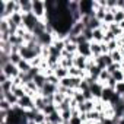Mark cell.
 Returning a JSON list of instances; mask_svg holds the SVG:
<instances>
[{"instance_id": "1", "label": "cell", "mask_w": 124, "mask_h": 124, "mask_svg": "<svg viewBox=\"0 0 124 124\" xmlns=\"http://www.w3.org/2000/svg\"><path fill=\"white\" fill-rule=\"evenodd\" d=\"M32 13L42 22L47 21V8H45V2L42 0H34L32 2Z\"/></svg>"}, {"instance_id": "2", "label": "cell", "mask_w": 124, "mask_h": 124, "mask_svg": "<svg viewBox=\"0 0 124 124\" xmlns=\"http://www.w3.org/2000/svg\"><path fill=\"white\" fill-rule=\"evenodd\" d=\"M39 23V19L34 15V13H28V15H23V26L28 32H34L35 26Z\"/></svg>"}, {"instance_id": "3", "label": "cell", "mask_w": 124, "mask_h": 124, "mask_svg": "<svg viewBox=\"0 0 124 124\" xmlns=\"http://www.w3.org/2000/svg\"><path fill=\"white\" fill-rule=\"evenodd\" d=\"M79 10H80L82 16H92V15H95L93 2L92 0H80L79 2Z\"/></svg>"}, {"instance_id": "4", "label": "cell", "mask_w": 124, "mask_h": 124, "mask_svg": "<svg viewBox=\"0 0 124 124\" xmlns=\"http://www.w3.org/2000/svg\"><path fill=\"white\" fill-rule=\"evenodd\" d=\"M0 72L5 73L9 79H16V78H19V75H21L18 66H15V64H12V63H9V64H6L5 67H2V69H0Z\"/></svg>"}, {"instance_id": "5", "label": "cell", "mask_w": 124, "mask_h": 124, "mask_svg": "<svg viewBox=\"0 0 124 124\" xmlns=\"http://www.w3.org/2000/svg\"><path fill=\"white\" fill-rule=\"evenodd\" d=\"M18 107H19V108H22L23 111H31V109H34V108H35V99H34L32 96H29V95H25L23 98H21V99H19Z\"/></svg>"}, {"instance_id": "6", "label": "cell", "mask_w": 124, "mask_h": 124, "mask_svg": "<svg viewBox=\"0 0 124 124\" xmlns=\"http://www.w3.org/2000/svg\"><path fill=\"white\" fill-rule=\"evenodd\" d=\"M85 29H86V26H85V23H83L82 21L75 22L73 26H72V29H70V32H69V35H70V37H79V35L83 34Z\"/></svg>"}, {"instance_id": "7", "label": "cell", "mask_w": 124, "mask_h": 124, "mask_svg": "<svg viewBox=\"0 0 124 124\" xmlns=\"http://www.w3.org/2000/svg\"><path fill=\"white\" fill-rule=\"evenodd\" d=\"M78 54L86 57V58H91L92 57V53H91V42H82L78 45Z\"/></svg>"}, {"instance_id": "8", "label": "cell", "mask_w": 124, "mask_h": 124, "mask_svg": "<svg viewBox=\"0 0 124 124\" xmlns=\"http://www.w3.org/2000/svg\"><path fill=\"white\" fill-rule=\"evenodd\" d=\"M104 88H105V85H104V83H101V82H95L93 85H91V88H89V89H91V92H92V95H93V98H95V99H101Z\"/></svg>"}, {"instance_id": "9", "label": "cell", "mask_w": 124, "mask_h": 124, "mask_svg": "<svg viewBox=\"0 0 124 124\" xmlns=\"http://www.w3.org/2000/svg\"><path fill=\"white\" fill-rule=\"evenodd\" d=\"M57 88L58 86H54V85H51V83H45V86L39 91V95L41 96H53L55 92H57Z\"/></svg>"}, {"instance_id": "10", "label": "cell", "mask_w": 124, "mask_h": 124, "mask_svg": "<svg viewBox=\"0 0 124 124\" xmlns=\"http://www.w3.org/2000/svg\"><path fill=\"white\" fill-rule=\"evenodd\" d=\"M2 99H6L12 107H16L18 102H19V98L13 92H2Z\"/></svg>"}, {"instance_id": "11", "label": "cell", "mask_w": 124, "mask_h": 124, "mask_svg": "<svg viewBox=\"0 0 124 124\" xmlns=\"http://www.w3.org/2000/svg\"><path fill=\"white\" fill-rule=\"evenodd\" d=\"M86 64H88V58L80 55V54H76L75 55V66L80 70H85L86 72Z\"/></svg>"}, {"instance_id": "12", "label": "cell", "mask_w": 124, "mask_h": 124, "mask_svg": "<svg viewBox=\"0 0 124 124\" xmlns=\"http://www.w3.org/2000/svg\"><path fill=\"white\" fill-rule=\"evenodd\" d=\"M19 5H21V13L22 15L32 13V2H29V0H19Z\"/></svg>"}, {"instance_id": "13", "label": "cell", "mask_w": 124, "mask_h": 124, "mask_svg": "<svg viewBox=\"0 0 124 124\" xmlns=\"http://www.w3.org/2000/svg\"><path fill=\"white\" fill-rule=\"evenodd\" d=\"M47 121H50V123H53V124H63L64 121H63V118H61V114H60V111L57 109V111H54L53 114H50V115H47Z\"/></svg>"}, {"instance_id": "14", "label": "cell", "mask_w": 124, "mask_h": 124, "mask_svg": "<svg viewBox=\"0 0 124 124\" xmlns=\"http://www.w3.org/2000/svg\"><path fill=\"white\" fill-rule=\"evenodd\" d=\"M114 95H115V91L111 89V88H108V86H105L104 91H102V96H101V99H102L104 102H108V104H109Z\"/></svg>"}, {"instance_id": "15", "label": "cell", "mask_w": 124, "mask_h": 124, "mask_svg": "<svg viewBox=\"0 0 124 124\" xmlns=\"http://www.w3.org/2000/svg\"><path fill=\"white\" fill-rule=\"evenodd\" d=\"M91 53H92V57H99L102 55V48H101V42H95L92 41L91 42Z\"/></svg>"}, {"instance_id": "16", "label": "cell", "mask_w": 124, "mask_h": 124, "mask_svg": "<svg viewBox=\"0 0 124 124\" xmlns=\"http://www.w3.org/2000/svg\"><path fill=\"white\" fill-rule=\"evenodd\" d=\"M101 72H102V69H99V67H98V66L95 64V66H93V67H91V69H89V70H88L86 73H88V76H89V78H92L93 80H96V82H98V79H99V75H101Z\"/></svg>"}, {"instance_id": "17", "label": "cell", "mask_w": 124, "mask_h": 124, "mask_svg": "<svg viewBox=\"0 0 124 124\" xmlns=\"http://www.w3.org/2000/svg\"><path fill=\"white\" fill-rule=\"evenodd\" d=\"M34 82H35L37 88L41 91V89L45 86V83H47V76H45V75H42V73H39L38 76H35V78H34Z\"/></svg>"}, {"instance_id": "18", "label": "cell", "mask_w": 124, "mask_h": 124, "mask_svg": "<svg viewBox=\"0 0 124 124\" xmlns=\"http://www.w3.org/2000/svg\"><path fill=\"white\" fill-rule=\"evenodd\" d=\"M53 73H54V75L61 80V79H64V78H67V76H69V69H66V67H63V66H58Z\"/></svg>"}, {"instance_id": "19", "label": "cell", "mask_w": 124, "mask_h": 124, "mask_svg": "<svg viewBox=\"0 0 124 124\" xmlns=\"http://www.w3.org/2000/svg\"><path fill=\"white\" fill-rule=\"evenodd\" d=\"M12 89H13V80L12 79H8V80L0 83V92H12Z\"/></svg>"}, {"instance_id": "20", "label": "cell", "mask_w": 124, "mask_h": 124, "mask_svg": "<svg viewBox=\"0 0 124 124\" xmlns=\"http://www.w3.org/2000/svg\"><path fill=\"white\" fill-rule=\"evenodd\" d=\"M108 31H111L117 38H120V37L124 34V31H123V29L120 28V25H118V23H115V22H114V23H111V25H108Z\"/></svg>"}, {"instance_id": "21", "label": "cell", "mask_w": 124, "mask_h": 124, "mask_svg": "<svg viewBox=\"0 0 124 124\" xmlns=\"http://www.w3.org/2000/svg\"><path fill=\"white\" fill-rule=\"evenodd\" d=\"M18 69H19V72H21V73H28V72L32 69L31 61H26V60H23V58H22V61L18 64Z\"/></svg>"}, {"instance_id": "22", "label": "cell", "mask_w": 124, "mask_h": 124, "mask_svg": "<svg viewBox=\"0 0 124 124\" xmlns=\"http://www.w3.org/2000/svg\"><path fill=\"white\" fill-rule=\"evenodd\" d=\"M104 35H105V32L102 31V28L95 29L93 34H92V41H95V42H104Z\"/></svg>"}, {"instance_id": "23", "label": "cell", "mask_w": 124, "mask_h": 124, "mask_svg": "<svg viewBox=\"0 0 124 124\" xmlns=\"http://www.w3.org/2000/svg\"><path fill=\"white\" fill-rule=\"evenodd\" d=\"M34 123L35 124H45L47 123V115L42 111H37L34 115Z\"/></svg>"}, {"instance_id": "24", "label": "cell", "mask_w": 124, "mask_h": 124, "mask_svg": "<svg viewBox=\"0 0 124 124\" xmlns=\"http://www.w3.org/2000/svg\"><path fill=\"white\" fill-rule=\"evenodd\" d=\"M109 55H111V58H112L114 63H123V61H124V58H123V54H121L120 48H118V50H115V51H112V53H109Z\"/></svg>"}, {"instance_id": "25", "label": "cell", "mask_w": 124, "mask_h": 124, "mask_svg": "<svg viewBox=\"0 0 124 124\" xmlns=\"http://www.w3.org/2000/svg\"><path fill=\"white\" fill-rule=\"evenodd\" d=\"M10 25L8 19H0V34H9L10 35Z\"/></svg>"}, {"instance_id": "26", "label": "cell", "mask_w": 124, "mask_h": 124, "mask_svg": "<svg viewBox=\"0 0 124 124\" xmlns=\"http://www.w3.org/2000/svg\"><path fill=\"white\" fill-rule=\"evenodd\" d=\"M44 108H45L44 98H42L41 95H38V96L35 98V109H37V111H44Z\"/></svg>"}, {"instance_id": "27", "label": "cell", "mask_w": 124, "mask_h": 124, "mask_svg": "<svg viewBox=\"0 0 124 124\" xmlns=\"http://www.w3.org/2000/svg\"><path fill=\"white\" fill-rule=\"evenodd\" d=\"M21 61H22V55H21L19 53H12V54H10V63H12V64L18 66Z\"/></svg>"}, {"instance_id": "28", "label": "cell", "mask_w": 124, "mask_h": 124, "mask_svg": "<svg viewBox=\"0 0 124 124\" xmlns=\"http://www.w3.org/2000/svg\"><path fill=\"white\" fill-rule=\"evenodd\" d=\"M66 98H67V96H66L64 93H61V92H58V91H57V92L54 93V104H55V105H60L61 102L66 99Z\"/></svg>"}, {"instance_id": "29", "label": "cell", "mask_w": 124, "mask_h": 124, "mask_svg": "<svg viewBox=\"0 0 124 124\" xmlns=\"http://www.w3.org/2000/svg\"><path fill=\"white\" fill-rule=\"evenodd\" d=\"M111 78V75H109V72L105 69V70H102L101 72V75H99V79H98V82H101V83H104V85H107V80Z\"/></svg>"}, {"instance_id": "30", "label": "cell", "mask_w": 124, "mask_h": 124, "mask_svg": "<svg viewBox=\"0 0 124 124\" xmlns=\"http://www.w3.org/2000/svg\"><path fill=\"white\" fill-rule=\"evenodd\" d=\"M12 92L21 99V98H23L26 93H25V89H23V86H13V89H12Z\"/></svg>"}, {"instance_id": "31", "label": "cell", "mask_w": 124, "mask_h": 124, "mask_svg": "<svg viewBox=\"0 0 124 124\" xmlns=\"http://www.w3.org/2000/svg\"><path fill=\"white\" fill-rule=\"evenodd\" d=\"M114 21H115V23H121V22L124 21V10L117 9V10L114 12Z\"/></svg>"}, {"instance_id": "32", "label": "cell", "mask_w": 124, "mask_h": 124, "mask_svg": "<svg viewBox=\"0 0 124 124\" xmlns=\"http://www.w3.org/2000/svg\"><path fill=\"white\" fill-rule=\"evenodd\" d=\"M47 82L51 83V85H54V86H58V85H60V79H58L54 73H50V75L47 76Z\"/></svg>"}, {"instance_id": "33", "label": "cell", "mask_w": 124, "mask_h": 124, "mask_svg": "<svg viewBox=\"0 0 124 124\" xmlns=\"http://www.w3.org/2000/svg\"><path fill=\"white\" fill-rule=\"evenodd\" d=\"M73 99L76 101V104H78V105H80V104H83V102L86 101V99H85V96H83V93H82L80 91H76V92H75Z\"/></svg>"}, {"instance_id": "34", "label": "cell", "mask_w": 124, "mask_h": 124, "mask_svg": "<svg viewBox=\"0 0 124 124\" xmlns=\"http://www.w3.org/2000/svg\"><path fill=\"white\" fill-rule=\"evenodd\" d=\"M111 76L117 80V83H118V82H124V70H117V72H114Z\"/></svg>"}, {"instance_id": "35", "label": "cell", "mask_w": 124, "mask_h": 124, "mask_svg": "<svg viewBox=\"0 0 124 124\" xmlns=\"http://www.w3.org/2000/svg\"><path fill=\"white\" fill-rule=\"evenodd\" d=\"M114 22H115V21H114V13L107 10V13H105V18H104V23H107V25H111V23H114Z\"/></svg>"}, {"instance_id": "36", "label": "cell", "mask_w": 124, "mask_h": 124, "mask_svg": "<svg viewBox=\"0 0 124 124\" xmlns=\"http://www.w3.org/2000/svg\"><path fill=\"white\" fill-rule=\"evenodd\" d=\"M13 107L6 101V99H2V101H0V111H10Z\"/></svg>"}, {"instance_id": "37", "label": "cell", "mask_w": 124, "mask_h": 124, "mask_svg": "<svg viewBox=\"0 0 124 124\" xmlns=\"http://www.w3.org/2000/svg\"><path fill=\"white\" fill-rule=\"evenodd\" d=\"M115 39H117V37H115L111 31H107V32H105V35H104V42H107V44H108V42L115 41Z\"/></svg>"}, {"instance_id": "38", "label": "cell", "mask_w": 124, "mask_h": 124, "mask_svg": "<svg viewBox=\"0 0 124 124\" xmlns=\"http://www.w3.org/2000/svg\"><path fill=\"white\" fill-rule=\"evenodd\" d=\"M107 70L109 72V75H112V73L117 72V70H123V69H121V63H112L109 67H107Z\"/></svg>"}, {"instance_id": "39", "label": "cell", "mask_w": 124, "mask_h": 124, "mask_svg": "<svg viewBox=\"0 0 124 124\" xmlns=\"http://www.w3.org/2000/svg\"><path fill=\"white\" fill-rule=\"evenodd\" d=\"M115 93L120 96H124V82H118L115 86Z\"/></svg>"}, {"instance_id": "40", "label": "cell", "mask_w": 124, "mask_h": 124, "mask_svg": "<svg viewBox=\"0 0 124 124\" xmlns=\"http://www.w3.org/2000/svg\"><path fill=\"white\" fill-rule=\"evenodd\" d=\"M107 45H108V51H109V53H112V51H115V50H118V48H120V45H118V41H117V39H115V41L108 42Z\"/></svg>"}, {"instance_id": "41", "label": "cell", "mask_w": 124, "mask_h": 124, "mask_svg": "<svg viewBox=\"0 0 124 124\" xmlns=\"http://www.w3.org/2000/svg\"><path fill=\"white\" fill-rule=\"evenodd\" d=\"M66 124H83V121H82L80 115H73V117L70 118V121L66 123Z\"/></svg>"}, {"instance_id": "42", "label": "cell", "mask_w": 124, "mask_h": 124, "mask_svg": "<svg viewBox=\"0 0 124 124\" xmlns=\"http://www.w3.org/2000/svg\"><path fill=\"white\" fill-rule=\"evenodd\" d=\"M101 121H102V124H115V121L112 118H102Z\"/></svg>"}, {"instance_id": "43", "label": "cell", "mask_w": 124, "mask_h": 124, "mask_svg": "<svg viewBox=\"0 0 124 124\" xmlns=\"http://www.w3.org/2000/svg\"><path fill=\"white\" fill-rule=\"evenodd\" d=\"M118 124H124V117H123V118H120V120H118Z\"/></svg>"}, {"instance_id": "44", "label": "cell", "mask_w": 124, "mask_h": 124, "mask_svg": "<svg viewBox=\"0 0 124 124\" xmlns=\"http://www.w3.org/2000/svg\"><path fill=\"white\" fill-rule=\"evenodd\" d=\"M45 124H53V123H50V121H47V123H45Z\"/></svg>"}]
</instances>
